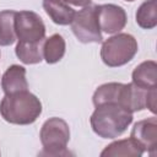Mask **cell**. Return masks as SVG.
Listing matches in <instances>:
<instances>
[{
    "label": "cell",
    "mask_w": 157,
    "mask_h": 157,
    "mask_svg": "<svg viewBox=\"0 0 157 157\" xmlns=\"http://www.w3.org/2000/svg\"><path fill=\"white\" fill-rule=\"evenodd\" d=\"M42 113V103L28 90L5 94L0 102V114L10 124L28 125L34 123Z\"/></svg>",
    "instance_id": "6da1fadb"
},
{
    "label": "cell",
    "mask_w": 157,
    "mask_h": 157,
    "mask_svg": "<svg viewBox=\"0 0 157 157\" xmlns=\"http://www.w3.org/2000/svg\"><path fill=\"white\" fill-rule=\"evenodd\" d=\"M90 121L92 130L99 137L115 139L132 123V113L117 103H103L96 107Z\"/></svg>",
    "instance_id": "7a4b0ae2"
},
{
    "label": "cell",
    "mask_w": 157,
    "mask_h": 157,
    "mask_svg": "<svg viewBox=\"0 0 157 157\" xmlns=\"http://www.w3.org/2000/svg\"><path fill=\"white\" fill-rule=\"evenodd\" d=\"M40 142L43 151L39 155L45 156H67L70 152L66 150L70 140V129L67 123L61 118H49L44 121L40 129Z\"/></svg>",
    "instance_id": "3957f363"
},
{
    "label": "cell",
    "mask_w": 157,
    "mask_h": 157,
    "mask_svg": "<svg viewBox=\"0 0 157 157\" xmlns=\"http://www.w3.org/2000/svg\"><path fill=\"white\" fill-rule=\"evenodd\" d=\"M137 53V42L129 33H117L105 39L101 48L102 61L109 67L128 64Z\"/></svg>",
    "instance_id": "277c9868"
},
{
    "label": "cell",
    "mask_w": 157,
    "mask_h": 157,
    "mask_svg": "<svg viewBox=\"0 0 157 157\" xmlns=\"http://www.w3.org/2000/svg\"><path fill=\"white\" fill-rule=\"evenodd\" d=\"M96 6L97 5L90 4L78 12H75L70 23L75 37L81 43H99L103 39L98 25Z\"/></svg>",
    "instance_id": "5b68a950"
},
{
    "label": "cell",
    "mask_w": 157,
    "mask_h": 157,
    "mask_svg": "<svg viewBox=\"0 0 157 157\" xmlns=\"http://www.w3.org/2000/svg\"><path fill=\"white\" fill-rule=\"evenodd\" d=\"M15 32L18 42L39 43L45 38V25L33 11H20L15 16Z\"/></svg>",
    "instance_id": "8992f818"
},
{
    "label": "cell",
    "mask_w": 157,
    "mask_h": 157,
    "mask_svg": "<svg viewBox=\"0 0 157 157\" xmlns=\"http://www.w3.org/2000/svg\"><path fill=\"white\" fill-rule=\"evenodd\" d=\"M97 18L99 29L108 34L119 33L126 25V12L121 6L114 4L97 5Z\"/></svg>",
    "instance_id": "52a82bcc"
},
{
    "label": "cell",
    "mask_w": 157,
    "mask_h": 157,
    "mask_svg": "<svg viewBox=\"0 0 157 157\" xmlns=\"http://www.w3.org/2000/svg\"><path fill=\"white\" fill-rule=\"evenodd\" d=\"M130 137L150 155H155L157 147V120L155 117L137 121L130 134Z\"/></svg>",
    "instance_id": "ba28073f"
},
{
    "label": "cell",
    "mask_w": 157,
    "mask_h": 157,
    "mask_svg": "<svg viewBox=\"0 0 157 157\" xmlns=\"http://www.w3.org/2000/svg\"><path fill=\"white\" fill-rule=\"evenodd\" d=\"M148 90L139 87L132 82L123 83V87L120 91L119 105H121L124 109H126L130 113L145 109Z\"/></svg>",
    "instance_id": "9c48e42d"
},
{
    "label": "cell",
    "mask_w": 157,
    "mask_h": 157,
    "mask_svg": "<svg viewBox=\"0 0 157 157\" xmlns=\"http://www.w3.org/2000/svg\"><path fill=\"white\" fill-rule=\"evenodd\" d=\"M1 87L5 94H11L28 90L26 69L20 65H11L2 75Z\"/></svg>",
    "instance_id": "30bf717a"
},
{
    "label": "cell",
    "mask_w": 157,
    "mask_h": 157,
    "mask_svg": "<svg viewBox=\"0 0 157 157\" xmlns=\"http://www.w3.org/2000/svg\"><path fill=\"white\" fill-rule=\"evenodd\" d=\"M43 9L50 20L60 26L70 25L75 16L74 9L64 0H43Z\"/></svg>",
    "instance_id": "8fae6325"
},
{
    "label": "cell",
    "mask_w": 157,
    "mask_h": 157,
    "mask_svg": "<svg viewBox=\"0 0 157 157\" xmlns=\"http://www.w3.org/2000/svg\"><path fill=\"white\" fill-rule=\"evenodd\" d=\"M144 150L130 137V139H123L114 141L105 146V148L101 152L102 157H117V156H124V157H140L142 156Z\"/></svg>",
    "instance_id": "7c38bea8"
},
{
    "label": "cell",
    "mask_w": 157,
    "mask_h": 157,
    "mask_svg": "<svg viewBox=\"0 0 157 157\" xmlns=\"http://www.w3.org/2000/svg\"><path fill=\"white\" fill-rule=\"evenodd\" d=\"M156 70H157V64L153 60H147L141 63L132 71L131 75L132 83L146 90L156 87V81H157Z\"/></svg>",
    "instance_id": "4fadbf2b"
},
{
    "label": "cell",
    "mask_w": 157,
    "mask_h": 157,
    "mask_svg": "<svg viewBox=\"0 0 157 157\" xmlns=\"http://www.w3.org/2000/svg\"><path fill=\"white\" fill-rule=\"evenodd\" d=\"M66 44L65 39L55 33L48 38H44L43 44H42V53H43V59L48 64H55L60 61L65 54Z\"/></svg>",
    "instance_id": "5bb4252c"
},
{
    "label": "cell",
    "mask_w": 157,
    "mask_h": 157,
    "mask_svg": "<svg viewBox=\"0 0 157 157\" xmlns=\"http://www.w3.org/2000/svg\"><path fill=\"white\" fill-rule=\"evenodd\" d=\"M123 83L120 82H108L101 85L93 93L92 102L94 107L103 104V103H117L119 104L120 98V91H121Z\"/></svg>",
    "instance_id": "9a60e30c"
},
{
    "label": "cell",
    "mask_w": 157,
    "mask_h": 157,
    "mask_svg": "<svg viewBox=\"0 0 157 157\" xmlns=\"http://www.w3.org/2000/svg\"><path fill=\"white\" fill-rule=\"evenodd\" d=\"M15 16L16 11L4 10L0 11V45L7 47L15 43L16 32H15Z\"/></svg>",
    "instance_id": "2e32d148"
},
{
    "label": "cell",
    "mask_w": 157,
    "mask_h": 157,
    "mask_svg": "<svg viewBox=\"0 0 157 157\" xmlns=\"http://www.w3.org/2000/svg\"><path fill=\"white\" fill-rule=\"evenodd\" d=\"M42 44L39 43H26V42H18L15 49V53L17 58L23 64H38L43 60V53H42Z\"/></svg>",
    "instance_id": "e0dca14e"
},
{
    "label": "cell",
    "mask_w": 157,
    "mask_h": 157,
    "mask_svg": "<svg viewBox=\"0 0 157 157\" xmlns=\"http://www.w3.org/2000/svg\"><path fill=\"white\" fill-rule=\"evenodd\" d=\"M136 23L145 29L155 28L157 25V1L146 0L136 11Z\"/></svg>",
    "instance_id": "ac0fdd59"
},
{
    "label": "cell",
    "mask_w": 157,
    "mask_h": 157,
    "mask_svg": "<svg viewBox=\"0 0 157 157\" xmlns=\"http://www.w3.org/2000/svg\"><path fill=\"white\" fill-rule=\"evenodd\" d=\"M146 108H148L153 114L156 113V87H152L147 92Z\"/></svg>",
    "instance_id": "d6986e66"
},
{
    "label": "cell",
    "mask_w": 157,
    "mask_h": 157,
    "mask_svg": "<svg viewBox=\"0 0 157 157\" xmlns=\"http://www.w3.org/2000/svg\"><path fill=\"white\" fill-rule=\"evenodd\" d=\"M64 1L67 2V4H71L74 6H82V7H85V6L90 5L92 0H64Z\"/></svg>",
    "instance_id": "ffe728a7"
},
{
    "label": "cell",
    "mask_w": 157,
    "mask_h": 157,
    "mask_svg": "<svg viewBox=\"0 0 157 157\" xmlns=\"http://www.w3.org/2000/svg\"><path fill=\"white\" fill-rule=\"evenodd\" d=\"M125 1H134V0H125Z\"/></svg>",
    "instance_id": "44dd1931"
}]
</instances>
